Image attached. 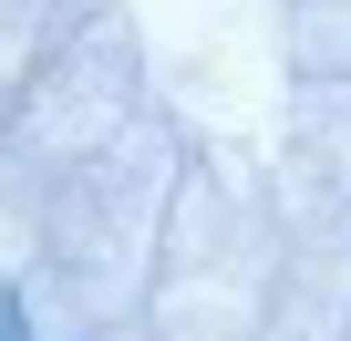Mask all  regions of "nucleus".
<instances>
[{"label":"nucleus","instance_id":"obj_1","mask_svg":"<svg viewBox=\"0 0 351 341\" xmlns=\"http://www.w3.org/2000/svg\"><path fill=\"white\" fill-rule=\"evenodd\" d=\"M0 341H32V310H21L11 290H0Z\"/></svg>","mask_w":351,"mask_h":341}]
</instances>
